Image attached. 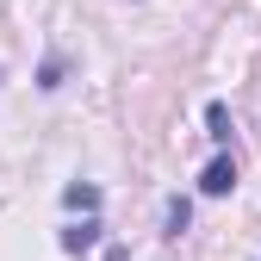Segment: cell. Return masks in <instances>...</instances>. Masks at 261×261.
<instances>
[{"label":"cell","mask_w":261,"mask_h":261,"mask_svg":"<svg viewBox=\"0 0 261 261\" xmlns=\"http://www.w3.org/2000/svg\"><path fill=\"white\" fill-rule=\"evenodd\" d=\"M230 187H237V162H224V155H218L212 168L199 174V193H230Z\"/></svg>","instance_id":"6da1fadb"},{"label":"cell","mask_w":261,"mask_h":261,"mask_svg":"<svg viewBox=\"0 0 261 261\" xmlns=\"http://www.w3.org/2000/svg\"><path fill=\"white\" fill-rule=\"evenodd\" d=\"M205 124H212V143H230V112H224V106H212Z\"/></svg>","instance_id":"7a4b0ae2"},{"label":"cell","mask_w":261,"mask_h":261,"mask_svg":"<svg viewBox=\"0 0 261 261\" xmlns=\"http://www.w3.org/2000/svg\"><path fill=\"white\" fill-rule=\"evenodd\" d=\"M93 243V224H75V230H62V249H87Z\"/></svg>","instance_id":"3957f363"},{"label":"cell","mask_w":261,"mask_h":261,"mask_svg":"<svg viewBox=\"0 0 261 261\" xmlns=\"http://www.w3.org/2000/svg\"><path fill=\"white\" fill-rule=\"evenodd\" d=\"M62 199H69V205H100V193H93V187H69Z\"/></svg>","instance_id":"277c9868"}]
</instances>
